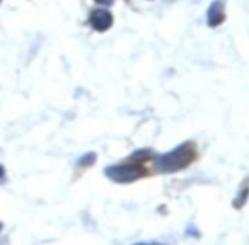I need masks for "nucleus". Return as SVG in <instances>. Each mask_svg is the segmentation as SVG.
Listing matches in <instances>:
<instances>
[{
	"label": "nucleus",
	"instance_id": "39448f33",
	"mask_svg": "<svg viewBox=\"0 0 249 245\" xmlns=\"http://www.w3.org/2000/svg\"><path fill=\"white\" fill-rule=\"evenodd\" d=\"M95 154L94 153H87V154H84L79 160H78V165L79 166H91L94 162H95Z\"/></svg>",
	"mask_w": 249,
	"mask_h": 245
},
{
	"label": "nucleus",
	"instance_id": "f03ea898",
	"mask_svg": "<svg viewBox=\"0 0 249 245\" xmlns=\"http://www.w3.org/2000/svg\"><path fill=\"white\" fill-rule=\"evenodd\" d=\"M106 176L119 184H129L138 181L145 175V169L141 165H114L104 170Z\"/></svg>",
	"mask_w": 249,
	"mask_h": 245
},
{
	"label": "nucleus",
	"instance_id": "1a4fd4ad",
	"mask_svg": "<svg viewBox=\"0 0 249 245\" xmlns=\"http://www.w3.org/2000/svg\"><path fill=\"white\" fill-rule=\"evenodd\" d=\"M0 229H2V223H0Z\"/></svg>",
	"mask_w": 249,
	"mask_h": 245
},
{
	"label": "nucleus",
	"instance_id": "f257e3e1",
	"mask_svg": "<svg viewBox=\"0 0 249 245\" xmlns=\"http://www.w3.org/2000/svg\"><path fill=\"white\" fill-rule=\"evenodd\" d=\"M196 146L192 141H186L172 151L161 154L156 159V168L163 173H175L186 169L191 163L196 160Z\"/></svg>",
	"mask_w": 249,
	"mask_h": 245
},
{
	"label": "nucleus",
	"instance_id": "423d86ee",
	"mask_svg": "<svg viewBox=\"0 0 249 245\" xmlns=\"http://www.w3.org/2000/svg\"><path fill=\"white\" fill-rule=\"evenodd\" d=\"M95 2L100 3V5H111L113 0H95Z\"/></svg>",
	"mask_w": 249,
	"mask_h": 245
},
{
	"label": "nucleus",
	"instance_id": "7ed1b4c3",
	"mask_svg": "<svg viewBox=\"0 0 249 245\" xmlns=\"http://www.w3.org/2000/svg\"><path fill=\"white\" fill-rule=\"evenodd\" d=\"M89 24L92 25L94 30L97 31H106L111 27L113 24V17L108 11L106 9H95L91 12V17H89Z\"/></svg>",
	"mask_w": 249,
	"mask_h": 245
},
{
	"label": "nucleus",
	"instance_id": "20e7f679",
	"mask_svg": "<svg viewBox=\"0 0 249 245\" xmlns=\"http://www.w3.org/2000/svg\"><path fill=\"white\" fill-rule=\"evenodd\" d=\"M226 15H224V3L223 0H214L211 3V6L207 11V22L210 27H218L220 24H223Z\"/></svg>",
	"mask_w": 249,
	"mask_h": 245
},
{
	"label": "nucleus",
	"instance_id": "0eeeda50",
	"mask_svg": "<svg viewBox=\"0 0 249 245\" xmlns=\"http://www.w3.org/2000/svg\"><path fill=\"white\" fill-rule=\"evenodd\" d=\"M5 178V168L0 165V181H2Z\"/></svg>",
	"mask_w": 249,
	"mask_h": 245
},
{
	"label": "nucleus",
	"instance_id": "6e6552de",
	"mask_svg": "<svg viewBox=\"0 0 249 245\" xmlns=\"http://www.w3.org/2000/svg\"><path fill=\"white\" fill-rule=\"evenodd\" d=\"M135 245H161V244H156V242L154 244H145V242L142 244V242H140V244H135Z\"/></svg>",
	"mask_w": 249,
	"mask_h": 245
},
{
	"label": "nucleus",
	"instance_id": "9d476101",
	"mask_svg": "<svg viewBox=\"0 0 249 245\" xmlns=\"http://www.w3.org/2000/svg\"><path fill=\"white\" fill-rule=\"evenodd\" d=\"M0 2H2V0H0Z\"/></svg>",
	"mask_w": 249,
	"mask_h": 245
}]
</instances>
